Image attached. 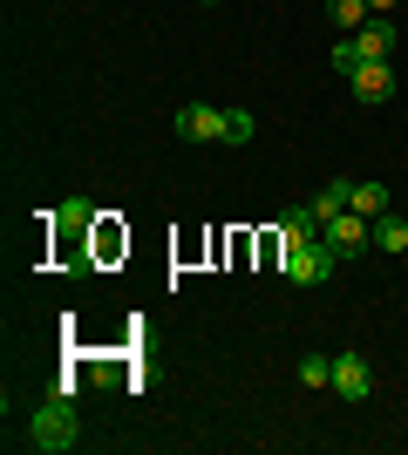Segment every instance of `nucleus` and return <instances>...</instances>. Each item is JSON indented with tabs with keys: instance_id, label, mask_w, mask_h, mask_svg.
Masks as SVG:
<instances>
[{
	"instance_id": "obj_1",
	"label": "nucleus",
	"mask_w": 408,
	"mask_h": 455,
	"mask_svg": "<svg viewBox=\"0 0 408 455\" xmlns=\"http://www.w3.org/2000/svg\"><path fill=\"white\" fill-rule=\"evenodd\" d=\"M28 442H35V449H76L82 442V421H76V408H68V395H55L48 401V408H35V421H28Z\"/></svg>"
},
{
	"instance_id": "obj_2",
	"label": "nucleus",
	"mask_w": 408,
	"mask_h": 455,
	"mask_svg": "<svg viewBox=\"0 0 408 455\" xmlns=\"http://www.w3.org/2000/svg\"><path fill=\"white\" fill-rule=\"evenodd\" d=\"M333 266H340V251H333L327 238H313V245H292V251H286V285H320Z\"/></svg>"
},
{
	"instance_id": "obj_3",
	"label": "nucleus",
	"mask_w": 408,
	"mask_h": 455,
	"mask_svg": "<svg viewBox=\"0 0 408 455\" xmlns=\"http://www.w3.org/2000/svg\"><path fill=\"white\" fill-rule=\"evenodd\" d=\"M177 136H184V143H225V136H232V116L212 109V102H191V109H177Z\"/></svg>"
},
{
	"instance_id": "obj_4",
	"label": "nucleus",
	"mask_w": 408,
	"mask_h": 455,
	"mask_svg": "<svg viewBox=\"0 0 408 455\" xmlns=\"http://www.w3.org/2000/svg\"><path fill=\"white\" fill-rule=\"evenodd\" d=\"M320 238H327L340 259H354V251H368V245H374V218H361V211H340V218H327V225H320Z\"/></svg>"
},
{
	"instance_id": "obj_5",
	"label": "nucleus",
	"mask_w": 408,
	"mask_h": 455,
	"mask_svg": "<svg viewBox=\"0 0 408 455\" xmlns=\"http://www.w3.org/2000/svg\"><path fill=\"white\" fill-rule=\"evenodd\" d=\"M327 387H340V401H368L374 395V367L348 347V354H333V380Z\"/></svg>"
},
{
	"instance_id": "obj_6",
	"label": "nucleus",
	"mask_w": 408,
	"mask_h": 455,
	"mask_svg": "<svg viewBox=\"0 0 408 455\" xmlns=\"http://www.w3.org/2000/svg\"><path fill=\"white\" fill-rule=\"evenodd\" d=\"M348 89L361 95V102H388L395 95V61H361V68L348 76Z\"/></svg>"
},
{
	"instance_id": "obj_7",
	"label": "nucleus",
	"mask_w": 408,
	"mask_h": 455,
	"mask_svg": "<svg viewBox=\"0 0 408 455\" xmlns=\"http://www.w3.org/2000/svg\"><path fill=\"white\" fill-rule=\"evenodd\" d=\"M354 48H361V61H388L395 20H388V14H368V28H354Z\"/></svg>"
},
{
	"instance_id": "obj_8",
	"label": "nucleus",
	"mask_w": 408,
	"mask_h": 455,
	"mask_svg": "<svg viewBox=\"0 0 408 455\" xmlns=\"http://www.w3.org/2000/svg\"><path fill=\"white\" fill-rule=\"evenodd\" d=\"M313 238H320V218H313V211H286V218H279V245H313Z\"/></svg>"
},
{
	"instance_id": "obj_9",
	"label": "nucleus",
	"mask_w": 408,
	"mask_h": 455,
	"mask_svg": "<svg viewBox=\"0 0 408 455\" xmlns=\"http://www.w3.org/2000/svg\"><path fill=\"white\" fill-rule=\"evenodd\" d=\"M348 190H354L348 177H333V184H320V197H313L307 211H313V218H320V225H327V218H340V211H348Z\"/></svg>"
},
{
	"instance_id": "obj_10",
	"label": "nucleus",
	"mask_w": 408,
	"mask_h": 455,
	"mask_svg": "<svg viewBox=\"0 0 408 455\" xmlns=\"http://www.w3.org/2000/svg\"><path fill=\"white\" fill-rule=\"evenodd\" d=\"M348 211H361V218H381V211H388V184H374V177H368V184H354V190H348Z\"/></svg>"
},
{
	"instance_id": "obj_11",
	"label": "nucleus",
	"mask_w": 408,
	"mask_h": 455,
	"mask_svg": "<svg viewBox=\"0 0 408 455\" xmlns=\"http://www.w3.org/2000/svg\"><path fill=\"white\" fill-rule=\"evenodd\" d=\"M374 245L388 251V259H402V251H408V225H402V218H388V211H381V218H374Z\"/></svg>"
},
{
	"instance_id": "obj_12",
	"label": "nucleus",
	"mask_w": 408,
	"mask_h": 455,
	"mask_svg": "<svg viewBox=\"0 0 408 455\" xmlns=\"http://www.w3.org/2000/svg\"><path fill=\"white\" fill-rule=\"evenodd\" d=\"M327 20L348 35V28H368V0H327Z\"/></svg>"
},
{
	"instance_id": "obj_13",
	"label": "nucleus",
	"mask_w": 408,
	"mask_h": 455,
	"mask_svg": "<svg viewBox=\"0 0 408 455\" xmlns=\"http://www.w3.org/2000/svg\"><path fill=\"white\" fill-rule=\"evenodd\" d=\"M333 380V361L327 354H307V361H300V387H327Z\"/></svg>"
},
{
	"instance_id": "obj_14",
	"label": "nucleus",
	"mask_w": 408,
	"mask_h": 455,
	"mask_svg": "<svg viewBox=\"0 0 408 455\" xmlns=\"http://www.w3.org/2000/svg\"><path fill=\"white\" fill-rule=\"evenodd\" d=\"M333 68H340V76H354V68H361V48H354V35L333 48Z\"/></svg>"
},
{
	"instance_id": "obj_15",
	"label": "nucleus",
	"mask_w": 408,
	"mask_h": 455,
	"mask_svg": "<svg viewBox=\"0 0 408 455\" xmlns=\"http://www.w3.org/2000/svg\"><path fill=\"white\" fill-rule=\"evenodd\" d=\"M395 7H402V0H368V14H395Z\"/></svg>"
},
{
	"instance_id": "obj_16",
	"label": "nucleus",
	"mask_w": 408,
	"mask_h": 455,
	"mask_svg": "<svg viewBox=\"0 0 408 455\" xmlns=\"http://www.w3.org/2000/svg\"><path fill=\"white\" fill-rule=\"evenodd\" d=\"M204 7H212V0H204Z\"/></svg>"
}]
</instances>
